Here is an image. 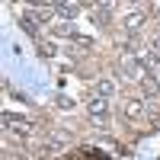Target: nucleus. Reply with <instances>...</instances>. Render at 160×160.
Listing matches in <instances>:
<instances>
[{"instance_id":"obj_1","label":"nucleus","mask_w":160,"mask_h":160,"mask_svg":"<svg viewBox=\"0 0 160 160\" xmlns=\"http://www.w3.org/2000/svg\"><path fill=\"white\" fill-rule=\"evenodd\" d=\"M87 112L96 115V118H106L109 115V96H102V93H93L87 99Z\"/></svg>"},{"instance_id":"obj_2","label":"nucleus","mask_w":160,"mask_h":160,"mask_svg":"<svg viewBox=\"0 0 160 160\" xmlns=\"http://www.w3.org/2000/svg\"><path fill=\"white\" fill-rule=\"evenodd\" d=\"M125 115L131 118V122H141V118L148 115V106H144V99H125Z\"/></svg>"},{"instance_id":"obj_3","label":"nucleus","mask_w":160,"mask_h":160,"mask_svg":"<svg viewBox=\"0 0 160 160\" xmlns=\"http://www.w3.org/2000/svg\"><path fill=\"white\" fill-rule=\"evenodd\" d=\"M144 22H148V16H144V13H128V16H125V32L128 35H138L141 29H144Z\"/></svg>"},{"instance_id":"obj_4","label":"nucleus","mask_w":160,"mask_h":160,"mask_svg":"<svg viewBox=\"0 0 160 160\" xmlns=\"http://www.w3.org/2000/svg\"><path fill=\"white\" fill-rule=\"evenodd\" d=\"M22 19H29V22H35V26H45V22L51 19V10H45V7H29Z\"/></svg>"},{"instance_id":"obj_5","label":"nucleus","mask_w":160,"mask_h":160,"mask_svg":"<svg viewBox=\"0 0 160 160\" xmlns=\"http://www.w3.org/2000/svg\"><path fill=\"white\" fill-rule=\"evenodd\" d=\"M55 35H61V38H74V35H77V29H74V22H71V19H64V22H58V26H55Z\"/></svg>"},{"instance_id":"obj_6","label":"nucleus","mask_w":160,"mask_h":160,"mask_svg":"<svg viewBox=\"0 0 160 160\" xmlns=\"http://www.w3.org/2000/svg\"><path fill=\"white\" fill-rule=\"evenodd\" d=\"M38 55H42V58H55L58 55V42H51V38L42 42V45H38Z\"/></svg>"},{"instance_id":"obj_7","label":"nucleus","mask_w":160,"mask_h":160,"mask_svg":"<svg viewBox=\"0 0 160 160\" xmlns=\"http://www.w3.org/2000/svg\"><path fill=\"white\" fill-rule=\"evenodd\" d=\"M96 93H102V96H112V93H115V80H112V77L99 80V83H96Z\"/></svg>"},{"instance_id":"obj_8","label":"nucleus","mask_w":160,"mask_h":160,"mask_svg":"<svg viewBox=\"0 0 160 160\" xmlns=\"http://www.w3.org/2000/svg\"><path fill=\"white\" fill-rule=\"evenodd\" d=\"M71 42H74L77 51H90V48H93V38H87V35H74Z\"/></svg>"},{"instance_id":"obj_9","label":"nucleus","mask_w":160,"mask_h":160,"mask_svg":"<svg viewBox=\"0 0 160 160\" xmlns=\"http://www.w3.org/2000/svg\"><path fill=\"white\" fill-rule=\"evenodd\" d=\"M55 102H58V109H74V99L71 96H58Z\"/></svg>"},{"instance_id":"obj_10","label":"nucleus","mask_w":160,"mask_h":160,"mask_svg":"<svg viewBox=\"0 0 160 160\" xmlns=\"http://www.w3.org/2000/svg\"><path fill=\"white\" fill-rule=\"evenodd\" d=\"M151 128H154V131H160V115H151Z\"/></svg>"}]
</instances>
